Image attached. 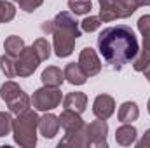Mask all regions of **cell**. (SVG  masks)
<instances>
[{
	"instance_id": "cell-1",
	"label": "cell",
	"mask_w": 150,
	"mask_h": 148,
	"mask_svg": "<svg viewBox=\"0 0 150 148\" xmlns=\"http://www.w3.org/2000/svg\"><path fill=\"white\" fill-rule=\"evenodd\" d=\"M98 51L113 70H120L126 63L133 61L140 51L134 32L126 25L105 28L98 37Z\"/></svg>"
},
{
	"instance_id": "cell-2",
	"label": "cell",
	"mask_w": 150,
	"mask_h": 148,
	"mask_svg": "<svg viewBox=\"0 0 150 148\" xmlns=\"http://www.w3.org/2000/svg\"><path fill=\"white\" fill-rule=\"evenodd\" d=\"M52 47L58 58H68L74 52L75 40L82 35L80 23L74 18V14L63 11L58 12L52 19Z\"/></svg>"
},
{
	"instance_id": "cell-3",
	"label": "cell",
	"mask_w": 150,
	"mask_h": 148,
	"mask_svg": "<svg viewBox=\"0 0 150 148\" xmlns=\"http://www.w3.org/2000/svg\"><path fill=\"white\" fill-rule=\"evenodd\" d=\"M38 131V115L33 110H26L18 113L12 118V136L16 145L23 148H33L37 145Z\"/></svg>"
},
{
	"instance_id": "cell-4",
	"label": "cell",
	"mask_w": 150,
	"mask_h": 148,
	"mask_svg": "<svg viewBox=\"0 0 150 148\" xmlns=\"http://www.w3.org/2000/svg\"><path fill=\"white\" fill-rule=\"evenodd\" d=\"M98 4L101 21L110 23L115 19H126L133 16L138 7L150 5V0H98Z\"/></svg>"
},
{
	"instance_id": "cell-5",
	"label": "cell",
	"mask_w": 150,
	"mask_h": 148,
	"mask_svg": "<svg viewBox=\"0 0 150 148\" xmlns=\"http://www.w3.org/2000/svg\"><path fill=\"white\" fill-rule=\"evenodd\" d=\"M63 101V96H61V91L59 87H49V85H44L37 89L32 96V106L38 111H51L54 108H58Z\"/></svg>"
},
{
	"instance_id": "cell-6",
	"label": "cell",
	"mask_w": 150,
	"mask_h": 148,
	"mask_svg": "<svg viewBox=\"0 0 150 148\" xmlns=\"http://www.w3.org/2000/svg\"><path fill=\"white\" fill-rule=\"evenodd\" d=\"M38 63H40V59L35 54V51L32 47H25L21 51V54L16 58V75L18 77H30V75H33Z\"/></svg>"
},
{
	"instance_id": "cell-7",
	"label": "cell",
	"mask_w": 150,
	"mask_h": 148,
	"mask_svg": "<svg viewBox=\"0 0 150 148\" xmlns=\"http://www.w3.org/2000/svg\"><path fill=\"white\" fill-rule=\"evenodd\" d=\"M87 134H89L91 147H96V148H107L108 147V141H107L108 124H107V120H103V118L93 120L87 125Z\"/></svg>"
},
{
	"instance_id": "cell-8",
	"label": "cell",
	"mask_w": 150,
	"mask_h": 148,
	"mask_svg": "<svg viewBox=\"0 0 150 148\" xmlns=\"http://www.w3.org/2000/svg\"><path fill=\"white\" fill-rule=\"evenodd\" d=\"M79 65H80V68L84 70V73L87 77H94V75H98L101 72V61H100L96 51L91 49V47H84L80 51Z\"/></svg>"
},
{
	"instance_id": "cell-9",
	"label": "cell",
	"mask_w": 150,
	"mask_h": 148,
	"mask_svg": "<svg viewBox=\"0 0 150 148\" xmlns=\"http://www.w3.org/2000/svg\"><path fill=\"white\" fill-rule=\"evenodd\" d=\"M115 111V99L108 94H98L94 98V103H93V113L96 115V118H110Z\"/></svg>"
},
{
	"instance_id": "cell-10",
	"label": "cell",
	"mask_w": 150,
	"mask_h": 148,
	"mask_svg": "<svg viewBox=\"0 0 150 148\" xmlns=\"http://www.w3.org/2000/svg\"><path fill=\"white\" fill-rule=\"evenodd\" d=\"M58 147H74V148H84L91 147L89 141V134H87V125H84L82 129L75 131V132H65V138L58 143Z\"/></svg>"
},
{
	"instance_id": "cell-11",
	"label": "cell",
	"mask_w": 150,
	"mask_h": 148,
	"mask_svg": "<svg viewBox=\"0 0 150 148\" xmlns=\"http://www.w3.org/2000/svg\"><path fill=\"white\" fill-rule=\"evenodd\" d=\"M59 127H61L59 125V117H56L52 113H47V111H45V115L38 117V132L45 140H52L58 134Z\"/></svg>"
},
{
	"instance_id": "cell-12",
	"label": "cell",
	"mask_w": 150,
	"mask_h": 148,
	"mask_svg": "<svg viewBox=\"0 0 150 148\" xmlns=\"http://www.w3.org/2000/svg\"><path fill=\"white\" fill-rule=\"evenodd\" d=\"M59 125L63 127L65 132H75V131L82 129L86 124H84L80 113H77V111H74V110H67V108H65V110L61 111V115H59Z\"/></svg>"
},
{
	"instance_id": "cell-13",
	"label": "cell",
	"mask_w": 150,
	"mask_h": 148,
	"mask_svg": "<svg viewBox=\"0 0 150 148\" xmlns=\"http://www.w3.org/2000/svg\"><path fill=\"white\" fill-rule=\"evenodd\" d=\"M63 106L67 110H74L77 113H82V111H86V108H87V96L84 92H79V91L68 92L63 98Z\"/></svg>"
},
{
	"instance_id": "cell-14",
	"label": "cell",
	"mask_w": 150,
	"mask_h": 148,
	"mask_svg": "<svg viewBox=\"0 0 150 148\" xmlns=\"http://www.w3.org/2000/svg\"><path fill=\"white\" fill-rule=\"evenodd\" d=\"M136 136H138V131L131 124H122L115 131V141L120 147H131L133 143H136Z\"/></svg>"
},
{
	"instance_id": "cell-15",
	"label": "cell",
	"mask_w": 150,
	"mask_h": 148,
	"mask_svg": "<svg viewBox=\"0 0 150 148\" xmlns=\"http://www.w3.org/2000/svg\"><path fill=\"white\" fill-rule=\"evenodd\" d=\"M40 80L44 85H49V87H61V84L65 82V73L58 68V66H47L42 75H40Z\"/></svg>"
},
{
	"instance_id": "cell-16",
	"label": "cell",
	"mask_w": 150,
	"mask_h": 148,
	"mask_svg": "<svg viewBox=\"0 0 150 148\" xmlns=\"http://www.w3.org/2000/svg\"><path fill=\"white\" fill-rule=\"evenodd\" d=\"M117 117H119V120L122 124H131V122H134L140 117V108H138V105L134 101H124L119 106Z\"/></svg>"
},
{
	"instance_id": "cell-17",
	"label": "cell",
	"mask_w": 150,
	"mask_h": 148,
	"mask_svg": "<svg viewBox=\"0 0 150 148\" xmlns=\"http://www.w3.org/2000/svg\"><path fill=\"white\" fill-rule=\"evenodd\" d=\"M65 80L70 82L72 85H84L87 80V75L84 73V70L80 68L79 63H68L65 66Z\"/></svg>"
},
{
	"instance_id": "cell-18",
	"label": "cell",
	"mask_w": 150,
	"mask_h": 148,
	"mask_svg": "<svg viewBox=\"0 0 150 148\" xmlns=\"http://www.w3.org/2000/svg\"><path fill=\"white\" fill-rule=\"evenodd\" d=\"M7 106H9V111H11V113H14V115L23 113V111L30 110V106H32V98L23 91L18 98H14L12 101H9V103H7Z\"/></svg>"
},
{
	"instance_id": "cell-19",
	"label": "cell",
	"mask_w": 150,
	"mask_h": 148,
	"mask_svg": "<svg viewBox=\"0 0 150 148\" xmlns=\"http://www.w3.org/2000/svg\"><path fill=\"white\" fill-rule=\"evenodd\" d=\"M25 47H26L25 45V40L21 37H18V35H11V37L5 38V42H4L5 54H9L11 58H18Z\"/></svg>"
},
{
	"instance_id": "cell-20",
	"label": "cell",
	"mask_w": 150,
	"mask_h": 148,
	"mask_svg": "<svg viewBox=\"0 0 150 148\" xmlns=\"http://www.w3.org/2000/svg\"><path fill=\"white\" fill-rule=\"evenodd\" d=\"M21 92H23V89H21L16 82H12V80L4 82V84H2V87H0V98H2L5 103L12 101V99H14V98H18Z\"/></svg>"
},
{
	"instance_id": "cell-21",
	"label": "cell",
	"mask_w": 150,
	"mask_h": 148,
	"mask_svg": "<svg viewBox=\"0 0 150 148\" xmlns=\"http://www.w3.org/2000/svg\"><path fill=\"white\" fill-rule=\"evenodd\" d=\"M68 9L75 16H86L91 12L93 4L91 0H68Z\"/></svg>"
},
{
	"instance_id": "cell-22",
	"label": "cell",
	"mask_w": 150,
	"mask_h": 148,
	"mask_svg": "<svg viewBox=\"0 0 150 148\" xmlns=\"http://www.w3.org/2000/svg\"><path fill=\"white\" fill-rule=\"evenodd\" d=\"M32 49L35 51V54L38 56L40 61H47L49 56H51V44L45 40V38H37L33 44H32Z\"/></svg>"
},
{
	"instance_id": "cell-23",
	"label": "cell",
	"mask_w": 150,
	"mask_h": 148,
	"mask_svg": "<svg viewBox=\"0 0 150 148\" xmlns=\"http://www.w3.org/2000/svg\"><path fill=\"white\" fill-rule=\"evenodd\" d=\"M0 70L7 78H14L16 75V58H11L9 54L0 56Z\"/></svg>"
},
{
	"instance_id": "cell-24",
	"label": "cell",
	"mask_w": 150,
	"mask_h": 148,
	"mask_svg": "<svg viewBox=\"0 0 150 148\" xmlns=\"http://www.w3.org/2000/svg\"><path fill=\"white\" fill-rule=\"evenodd\" d=\"M16 18V7L11 2L0 0V23H9Z\"/></svg>"
},
{
	"instance_id": "cell-25",
	"label": "cell",
	"mask_w": 150,
	"mask_h": 148,
	"mask_svg": "<svg viewBox=\"0 0 150 148\" xmlns=\"http://www.w3.org/2000/svg\"><path fill=\"white\" fill-rule=\"evenodd\" d=\"M101 23L103 21H101L100 16H89L84 21H80V30L82 32H87V33H93V32H96L101 26Z\"/></svg>"
},
{
	"instance_id": "cell-26",
	"label": "cell",
	"mask_w": 150,
	"mask_h": 148,
	"mask_svg": "<svg viewBox=\"0 0 150 148\" xmlns=\"http://www.w3.org/2000/svg\"><path fill=\"white\" fill-rule=\"evenodd\" d=\"M149 63H150V52H147V51L142 49V51H138L136 58L133 59V68H134L136 72H143Z\"/></svg>"
},
{
	"instance_id": "cell-27",
	"label": "cell",
	"mask_w": 150,
	"mask_h": 148,
	"mask_svg": "<svg viewBox=\"0 0 150 148\" xmlns=\"http://www.w3.org/2000/svg\"><path fill=\"white\" fill-rule=\"evenodd\" d=\"M11 131H12V117H11V113L0 111V138L7 136Z\"/></svg>"
},
{
	"instance_id": "cell-28",
	"label": "cell",
	"mask_w": 150,
	"mask_h": 148,
	"mask_svg": "<svg viewBox=\"0 0 150 148\" xmlns=\"http://www.w3.org/2000/svg\"><path fill=\"white\" fill-rule=\"evenodd\" d=\"M19 5V9H23L25 12H33L44 4V0H12Z\"/></svg>"
},
{
	"instance_id": "cell-29",
	"label": "cell",
	"mask_w": 150,
	"mask_h": 148,
	"mask_svg": "<svg viewBox=\"0 0 150 148\" xmlns=\"http://www.w3.org/2000/svg\"><path fill=\"white\" fill-rule=\"evenodd\" d=\"M138 30H140V33H142V37L143 35H149L150 33V14H145V16H142L140 19H138Z\"/></svg>"
},
{
	"instance_id": "cell-30",
	"label": "cell",
	"mask_w": 150,
	"mask_h": 148,
	"mask_svg": "<svg viewBox=\"0 0 150 148\" xmlns=\"http://www.w3.org/2000/svg\"><path fill=\"white\" fill-rule=\"evenodd\" d=\"M136 147L138 148H150V129L145 131V134L142 136V140L136 143Z\"/></svg>"
},
{
	"instance_id": "cell-31",
	"label": "cell",
	"mask_w": 150,
	"mask_h": 148,
	"mask_svg": "<svg viewBox=\"0 0 150 148\" xmlns=\"http://www.w3.org/2000/svg\"><path fill=\"white\" fill-rule=\"evenodd\" d=\"M42 32L44 33H52V21H45L42 25Z\"/></svg>"
},
{
	"instance_id": "cell-32",
	"label": "cell",
	"mask_w": 150,
	"mask_h": 148,
	"mask_svg": "<svg viewBox=\"0 0 150 148\" xmlns=\"http://www.w3.org/2000/svg\"><path fill=\"white\" fill-rule=\"evenodd\" d=\"M143 51L150 52V33L149 35H143Z\"/></svg>"
},
{
	"instance_id": "cell-33",
	"label": "cell",
	"mask_w": 150,
	"mask_h": 148,
	"mask_svg": "<svg viewBox=\"0 0 150 148\" xmlns=\"http://www.w3.org/2000/svg\"><path fill=\"white\" fill-rule=\"evenodd\" d=\"M143 75H145V78L149 80V84H150V63H149V65H147V68L143 70Z\"/></svg>"
},
{
	"instance_id": "cell-34",
	"label": "cell",
	"mask_w": 150,
	"mask_h": 148,
	"mask_svg": "<svg viewBox=\"0 0 150 148\" xmlns=\"http://www.w3.org/2000/svg\"><path fill=\"white\" fill-rule=\"evenodd\" d=\"M147 110H149V113H150V99H149V103H147Z\"/></svg>"
}]
</instances>
